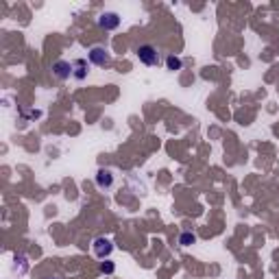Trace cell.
Masks as SVG:
<instances>
[{"mask_svg": "<svg viewBox=\"0 0 279 279\" xmlns=\"http://www.w3.org/2000/svg\"><path fill=\"white\" fill-rule=\"evenodd\" d=\"M48 279H57V277H48Z\"/></svg>", "mask_w": 279, "mask_h": 279, "instance_id": "11", "label": "cell"}, {"mask_svg": "<svg viewBox=\"0 0 279 279\" xmlns=\"http://www.w3.org/2000/svg\"><path fill=\"white\" fill-rule=\"evenodd\" d=\"M138 57H140V61L144 63V66H157L159 63V50L155 48V46H151V44L140 46Z\"/></svg>", "mask_w": 279, "mask_h": 279, "instance_id": "1", "label": "cell"}, {"mask_svg": "<svg viewBox=\"0 0 279 279\" xmlns=\"http://www.w3.org/2000/svg\"><path fill=\"white\" fill-rule=\"evenodd\" d=\"M98 26L105 28V31H116L120 26V15L116 11H105V13L98 15Z\"/></svg>", "mask_w": 279, "mask_h": 279, "instance_id": "4", "label": "cell"}, {"mask_svg": "<svg viewBox=\"0 0 279 279\" xmlns=\"http://www.w3.org/2000/svg\"><path fill=\"white\" fill-rule=\"evenodd\" d=\"M92 251L98 260H107L111 255V251H114V245H111V240H107V238H96L92 242Z\"/></svg>", "mask_w": 279, "mask_h": 279, "instance_id": "3", "label": "cell"}, {"mask_svg": "<svg viewBox=\"0 0 279 279\" xmlns=\"http://www.w3.org/2000/svg\"><path fill=\"white\" fill-rule=\"evenodd\" d=\"M181 68H183L181 57H177V55H168V57H166V70L177 72V70H181Z\"/></svg>", "mask_w": 279, "mask_h": 279, "instance_id": "8", "label": "cell"}, {"mask_svg": "<svg viewBox=\"0 0 279 279\" xmlns=\"http://www.w3.org/2000/svg\"><path fill=\"white\" fill-rule=\"evenodd\" d=\"M52 74H55V79H59V81H66L74 74V66L68 61H55L52 63Z\"/></svg>", "mask_w": 279, "mask_h": 279, "instance_id": "5", "label": "cell"}, {"mask_svg": "<svg viewBox=\"0 0 279 279\" xmlns=\"http://www.w3.org/2000/svg\"><path fill=\"white\" fill-rule=\"evenodd\" d=\"M194 242H197V236H194V234H190V231L181 234V238H179V245L181 247H190V245H194Z\"/></svg>", "mask_w": 279, "mask_h": 279, "instance_id": "9", "label": "cell"}, {"mask_svg": "<svg viewBox=\"0 0 279 279\" xmlns=\"http://www.w3.org/2000/svg\"><path fill=\"white\" fill-rule=\"evenodd\" d=\"M72 66H74V74L72 76H74L76 81H83L87 76V72H90V68H87V63L83 61V59H76Z\"/></svg>", "mask_w": 279, "mask_h": 279, "instance_id": "7", "label": "cell"}, {"mask_svg": "<svg viewBox=\"0 0 279 279\" xmlns=\"http://www.w3.org/2000/svg\"><path fill=\"white\" fill-rule=\"evenodd\" d=\"M114 271H116V264L111 262V260H105V262H100V273H105V275H111Z\"/></svg>", "mask_w": 279, "mask_h": 279, "instance_id": "10", "label": "cell"}, {"mask_svg": "<svg viewBox=\"0 0 279 279\" xmlns=\"http://www.w3.org/2000/svg\"><path fill=\"white\" fill-rule=\"evenodd\" d=\"M96 186L100 190H107V188L114 186V175H111V170H107V168L98 170V173H96Z\"/></svg>", "mask_w": 279, "mask_h": 279, "instance_id": "6", "label": "cell"}, {"mask_svg": "<svg viewBox=\"0 0 279 279\" xmlns=\"http://www.w3.org/2000/svg\"><path fill=\"white\" fill-rule=\"evenodd\" d=\"M90 61L98 68H105V66L111 63V55H109L107 48H103V46H94V48L90 50Z\"/></svg>", "mask_w": 279, "mask_h": 279, "instance_id": "2", "label": "cell"}]
</instances>
